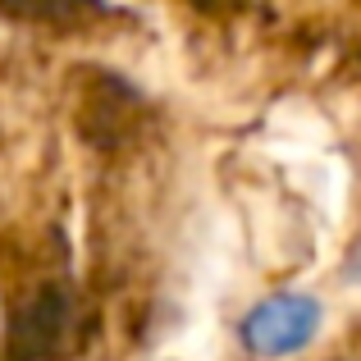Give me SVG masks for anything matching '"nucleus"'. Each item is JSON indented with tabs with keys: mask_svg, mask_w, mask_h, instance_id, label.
<instances>
[{
	"mask_svg": "<svg viewBox=\"0 0 361 361\" xmlns=\"http://www.w3.org/2000/svg\"><path fill=\"white\" fill-rule=\"evenodd\" d=\"M320 307L311 298H270L243 320V338L256 357H288L311 343Z\"/></svg>",
	"mask_w": 361,
	"mask_h": 361,
	"instance_id": "nucleus-1",
	"label": "nucleus"
},
{
	"mask_svg": "<svg viewBox=\"0 0 361 361\" xmlns=\"http://www.w3.org/2000/svg\"><path fill=\"white\" fill-rule=\"evenodd\" d=\"M348 274H353V279H361V243L353 247V261H348Z\"/></svg>",
	"mask_w": 361,
	"mask_h": 361,
	"instance_id": "nucleus-2",
	"label": "nucleus"
}]
</instances>
